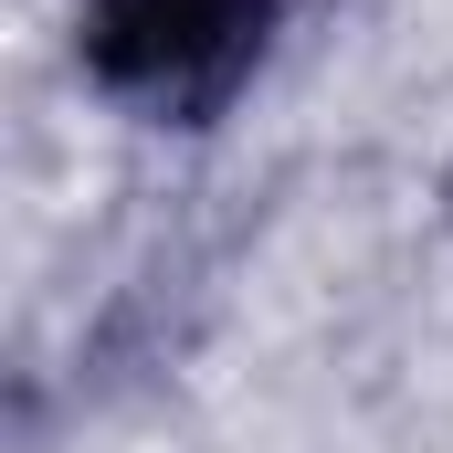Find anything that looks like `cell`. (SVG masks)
Segmentation results:
<instances>
[{
    "label": "cell",
    "instance_id": "cell-1",
    "mask_svg": "<svg viewBox=\"0 0 453 453\" xmlns=\"http://www.w3.org/2000/svg\"><path fill=\"white\" fill-rule=\"evenodd\" d=\"M64 42L96 106H116L127 127L201 137L264 85L285 0H74Z\"/></svg>",
    "mask_w": 453,
    "mask_h": 453
}]
</instances>
